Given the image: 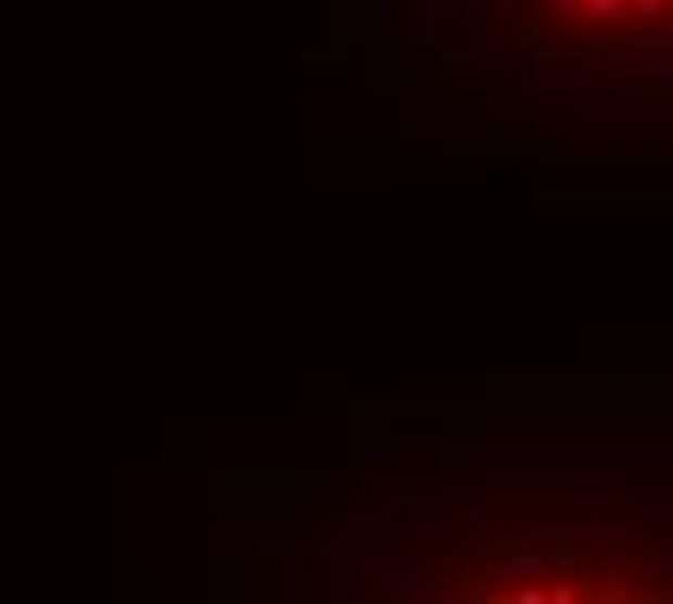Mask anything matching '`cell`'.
<instances>
[{
	"mask_svg": "<svg viewBox=\"0 0 673 604\" xmlns=\"http://www.w3.org/2000/svg\"><path fill=\"white\" fill-rule=\"evenodd\" d=\"M558 12L563 18H586V0H558Z\"/></svg>",
	"mask_w": 673,
	"mask_h": 604,
	"instance_id": "cell-5",
	"label": "cell"
},
{
	"mask_svg": "<svg viewBox=\"0 0 673 604\" xmlns=\"http://www.w3.org/2000/svg\"><path fill=\"white\" fill-rule=\"evenodd\" d=\"M627 0H586V18H621Z\"/></svg>",
	"mask_w": 673,
	"mask_h": 604,
	"instance_id": "cell-3",
	"label": "cell"
},
{
	"mask_svg": "<svg viewBox=\"0 0 673 604\" xmlns=\"http://www.w3.org/2000/svg\"><path fill=\"white\" fill-rule=\"evenodd\" d=\"M662 7H668V0H627V12H638V18H656Z\"/></svg>",
	"mask_w": 673,
	"mask_h": 604,
	"instance_id": "cell-4",
	"label": "cell"
},
{
	"mask_svg": "<svg viewBox=\"0 0 673 604\" xmlns=\"http://www.w3.org/2000/svg\"><path fill=\"white\" fill-rule=\"evenodd\" d=\"M615 76H668L673 71V47H615V53H604Z\"/></svg>",
	"mask_w": 673,
	"mask_h": 604,
	"instance_id": "cell-2",
	"label": "cell"
},
{
	"mask_svg": "<svg viewBox=\"0 0 673 604\" xmlns=\"http://www.w3.org/2000/svg\"><path fill=\"white\" fill-rule=\"evenodd\" d=\"M529 88H541V93H551V99H569V93L586 88V64H581V59H534Z\"/></svg>",
	"mask_w": 673,
	"mask_h": 604,
	"instance_id": "cell-1",
	"label": "cell"
}]
</instances>
